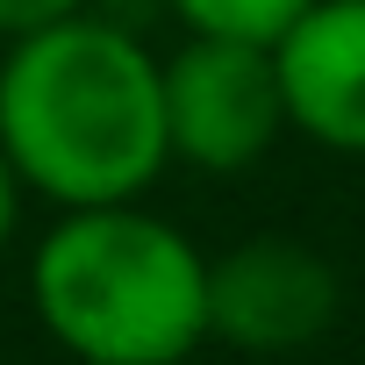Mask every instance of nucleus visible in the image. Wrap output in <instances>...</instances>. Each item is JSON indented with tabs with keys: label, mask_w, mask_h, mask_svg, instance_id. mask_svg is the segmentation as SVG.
Here are the masks:
<instances>
[{
	"label": "nucleus",
	"mask_w": 365,
	"mask_h": 365,
	"mask_svg": "<svg viewBox=\"0 0 365 365\" xmlns=\"http://www.w3.org/2000/svg\"><path fill=\"white\" fill-rule=\"evenodd\" d=\"M0 158L51 208L143 201L172 165L158 58L79 8L0 51Z\"/></svg>",
	"instance_id": "f257e3e1"
},
{
	"label": "nucleus",
	"mask_w": 365,
	"mask_h": 365,
	"mask_svg": "<svg viewBox=\"0 0 365 365\" xmlns=\"http://www.w3.org/2000/svg\"><path fill=\"white\" fill-rule=\"evenodd\" d=\"M29 308L79 365H187L208 344V258L143 201L58 208L29 251Z\"/></svg>",
	"instance_id": "f03ea898"
},
{
	"label": "nucleus",
	"mask_w": 365,
	"mask_h": 365,
	"mask_svg": "<svg viewBox=\"0 0 365 365\" xmlns=\"http://www.w3.org/2000/svg\"><path fill=\"white\" fill-rule=\"evenodd\" d=\"M158 93H165L172 165L230 179V172H251L287 136V93H279L272 43L187 29V43L158 58Z\"/></svg>",
	"instance_id": "7ed1b4c3"
},
{
	"label": "nucleus",
	"mask_w": 365,
	"mask_h": 365,
	"mask_svg": "<svg viewBox=\"0 0 365 365\" xmlns=\"http://www.w3.org/2000/svg\"><path fill=\"white\" fill-rule=\"evenodd\" d=\"M344 308L336 265L301 237H244L208 258V344L287 358L329 336Z\"/></svg>",
	"instance_id": "20e7f679"
},
{
	"label": "nucleus",
	"mask_w": 365,
	"mask_h": 365,
	"mask_svg": "<svg viewBox=\"0 0 365 365\" xmlns=\"http://www.w3.org/2000/svg\"><path fill=\"white\" fill-rule=\"evenodd\" d=\"M287 129L336 158H365V0H308L272 36Z\"/></svg>",
	"instance_id": "39448f33"
},
{
	"label": "nucleus",
	"mask_w": 365,
	"mask_h": 365,
	"mask_svg": "<svg viewBox=\"0 0 365 365\" xmlns=\"http://www.w3.org/2000/svg\"><path fill=\"white\" fill-rule=\"evenodd\" d=\"M179 15V29H201V36H244V43H272L308 0H165Z\"/></svg>",
	"instance_id": "423d86ee"
},
{
	"label": "nucleus",
	"mask_w": 365,
	"mask_h": 365,
	"mask_svg": "<svg viewBox=\"0 0 365 365\" xmlns=\"http://www.w3.org/2000/svg\"><path fill=\"white\" fill-rule=\"evenodd\" d=\"M79 8H86V0H0V43H15V36H29L43 22H65Z\"/></svg>",
	"instance_id": "0eeeda50"
},
{
	"label": "nucleus",
	"mask_w": 365,
	"mask_h": 365,
	"mask_svg": "<svg viewBox=\"0 0 365 365\" xmlns=\"http://www.w3.org/2000/svg\"><path fill=\"white\" fill-rule=\"evenodd\" d=\"M15 215H22V179H15L8 158H0V251L15 244Z\"/></svg>",
	"instance_id": "6e6552de"
}]
</instances>
